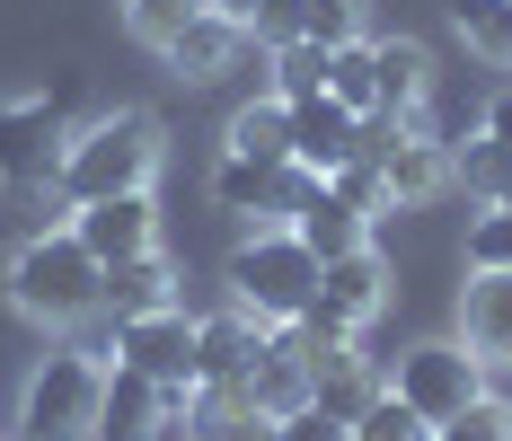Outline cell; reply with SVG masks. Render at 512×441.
Returning <instances> with one entry per match:
<instances>
[{
    "label": "cell",
    "mask_w": 512,
    "mask_h": 441,
    "mask_svg": "<svg viewBox=\"0 0 512 441\" xmlns=\"http://www.w3.org/2000/svg\"><path fill=\"white\" fill-rule=\"evenodd\" d=\"M159 159H168V124H159L151 106H106V115H89V124L62 142L53 195H62V212L106 203V195H151Z\"/></svg>",
    "instance_id": "cell-1"
},
{
    "label": "cell",
    "mask_w": 512,
    "mask_h": 441,
    "mask_svg": "<svg viewBox=\"0 0 512 441\" xmlns=\"http://www.w3.org/2000/svg\"><path fill=\"white\" fill-rule=\"evenodd\" d=\"M9 300H18V318H36V327H80L89 309H106V265L80 247L71 221H62V230H36V239L9 256Z\"/></svg>",
    "instance_id": "cell-2"
},
{
    "label": "cell",
    "mask_w": 512,
    "mask_h": 441,
    "mask_svg": "<svg viewBox=\"0 0 512 441\" xmlns=\"http://www.w3.org/2000/svg\"><path fill=\"white\" fill-rule=\"evenodd\" d=\"M230 300L265 318V327H292L309 300H318V256L301 247L292 221H274V230H256V239L230 247Z\"/></svg>",
    "instance_id": "cell-3"
},
{
    "label": "cell",
    "mask_w": 512,
    "mask_h": 441,
    "mask_svg": "<svg viewBox=\"0 0 512 441\" xmlns=\"http://www.w3.org/2000/svg\"><path fill=\"white\" fill-rule=\"evenodd\" d=\"M98 397H106V362L62 344L27 371L18 389V441H89L98 433Z\"/></svg>",
    "instance_id": "cell-4"
},
{
    "label": "cell",
    "mask_w": 512,
    "mask_h": 441,
    "mask_svg": "<svg viewBox=\"0 0 512 441\" xmlns=\"http://www.w3.org/2000/svg\"><path fill=\"white\" fill-rule=\"evenodd\" d=\"M389 389L407 397L424 424H451V415H468L477 397H486V353H468V344H407L398 353V371H389Z\"/></svg>",
    "instance_id": "cell-5"
},
{
    "label": "cell",
    "mask_w": 512,
    "mask_h": 441,
    "mask_svg": "<svg viewBox=\"0 0 512 441\" xmlns=\"http://www.w3.org/2000/svg\"><path fill=\"white\" fill-rule=\"evenodd\" d=\"M62 89L45 98H0V186L9 195H53V168H62Z\"/></svg>",
    "instance_id": "cell-6"
},
{
    "label": "cell",
    "mask_w": 512,
    "mask_h": 441,
    "mask_svg": "<svg viewBox=\"0 0 512 441\" xmlns=\"http://www.w3.org/2000/svg\"><path fill=\"white\" fill-rule=\"evenodd\" d=\"M115 362H133L142 380L195 406V318L186 309H151V318H115Z\"/></svg>",
    "instance_id": "cell-7"
},
{
    "label": "cell",
    "mask_w": 512,
    "mask_h": 441,
    "mask_svg": "<svg viewBox=\"0 0 512 441\" xmlns=\"http://www.w3.org/2000/svg\"><path fill=\"white\" fill-rule=\"evenodd\" d=\"M362 142H371V168H380L389 203H433L451 186V142H433V133H407L389 115H362Z\"/></svg>",
    "instance_id": "cell-8"
},
{
    "label": "cell",
    "mask_w": 512,
    "mask_h": 441,
    "mask_svg": "<svg viewBox=\"0 0 512 441\" xmlns=\"http://www.w3.org/2000/svg\"><path fill=\"white\" fill-rule=\"evenodd\" d=\"M186 415V397H168L159 380H142L133 362H106V397H98V433L89 441H159Z\"/></svg>",
    "instance_id": "cell-9"
},
{
    "label": "cell",
    "mask_w": 512,
    "mask_h": 441,
    "mask_svg": "<svg viewBox=\"0 0 512 441\" xmlns=\"http://www.w3.org/2000/svg\"><path fill=\"white\" fill-rule=\"evenodd\" d=\"M256 353H265V318H248L239 300H230V309H212V318H195V389L239 397V380H248Z\"/></svg>",
    "instance_id": "cell-10"
},
{
    "label": "cell",
    "mask_w": 512,
    "mask_h": 441,
    "mask_svg": "<svg viewBox=\"0 0 512 441\" xmlns=\"http://www.w3.org/2000/svg\"><path fill=\"white\" fill-rule=\"evenodd\" d=\"M345 159H371V142H362V115L354 106H336L327 89L318 98L292 106V168H309V177H336Z\"/></svg>",
    "instance_id": "cell-11"
},
{
    "label": "cell",
    "mask_w": 512,
    "mask_h": 441,
    "mask_svg": "<svg viewBox=\"0 0 512 441\" xmlns=\"http://www.w3.org/2000/svg\"><path fill=\"white\" fill-rule=\"evenodd\" d=\"M71 230H80V247L98 265H124V256H151L159 247V203L151 195H106V203H80Z\"/></svg>",
    "instance_id": "cell-12"
},
{
    "label": "cell",
    "mask_w": 512,
    "mask_h": 441,
    "mask_svg": "<svg viewBox=\"0 0 512 441\" xmlns=\"http://www.w3.org/2000/svg\"><path fill=\"white\" fill-rule=\"evenodd\" d=\"M309 309H327L336 327H371V318L389 309V265H380V247H345V256H327Z\"/></svg>",
    "instance_id": "cell-13"
},
{
    "label": "cell",
    "mask_w": 512,
    "mask_h": 441,
    "mask_svg": "<svg viewBox=\"0 0 512 441\" xmlns=\"http://www.w3.org/2000/svg\"><path fill=\"white\" fill-rule=\"evenodd\" d=\"M292 230H301V247L327 265V256H345V247H371V212H362L345 186H327V177H318V186H309V203L292 212Z\"/></svg>",
    "instance_id": "cell-14"
},
{
    "label": "cell",
    "mask_w": 512,
    "mask_h": 441,
    "mask_svg": "<svg viewBox=\"0 0 512 441\" xmlns=\"http://www.w3.org/2000/svg\"><path fill=\"white\" fill-rule=\"evenodd\" d=\"M460 344L486 362H512V274H468L460 292Z\"/></svg>",
    "instance_id": "cell-15"
},
{
    "label": "cell",
    "mask_w": 512,
    "mask_h": 441,
    "mask_svg": "<svg viewBox=\"0 0 512 441\" xmlns=\"http://www.w3.org/2000/svg\"><path fill=\"white\" fill-rule=\"evenodd\" d=\"M371 53H380V106H371V115H389V124L424 115V89H433V53L415 45V36H371Z\"/></svg>",
    "instance_id": "cell-16"
},
{
    "label": "cell",
    "mask_w": 512,
    "mask_h": 441,
    "mask_svg": "<svg viewBox=\"0 0 512 441\" xmlns=\"http://www.w3.org/2000/svg\"><path fill=\"white\" fill-rule=\"evenodd\" d=\"M239 45H248V27H230V18H212V9H195V18H186V27L168 36V53H159V62H168L177 80H221Z\"/></svg>",
    "instance_id": "cell-17"
},
{
    "label": "cell",
    "mask_w": 512,
    "mask_h": 441,
    "mask_svg": "<svg viewBox=\"0 0 512 441\" xmlns=\"http://www.w3.org/2000/svg\"><path fill=\"white\" fill-rule=\"evenodd\" d=\"M309 397V362L292 353V344H274V327H265V353L248 362V380H239V406H256V415H292Z\"/></svg>",
    "instance_id": "cell-18"
},
{
    "label": "cell",
    "mask_w": 512,
    "mask_h": 441,
    "mask_svg": "<svg viewBox=\"0 0 512 441\" xmlns=\"http://www.w3.org/2000/svg\"><path fill=\"white\" fill-rule=\"evenodd\" d=\"M106 309L115 318H151V309H177V265L168 256H124V265H106Z\"/></svg>",
    "instance_id": "cell-19"
},
{
    "label": "cell",
    "mask_w": 512,
    "mask_h": 441,
    "mask_svg": "<svg viewBox=\"0 0 512 441\" xmlns=\"http://www.w3.org/2000/svg\"><path fill=\"white\" fill-rule=\"evenodd\" d=\"M221 150H239V159H265V168H283V159H292V106H283V98L239 106V115H230V142H221Z\"/></svg>",
    "instance_id": "cell-20"
},
{
    "label": "cell",
    "mask_w": 512,
    "mask_h": 441,
    "mask_svg": "<svg viewBox=\"0 0 512 441\" xmlns=\"http://www.w3.org/2000/svg\"><path fill=\"white\" fill-rule=\"evenodd\" d=\"M327 98L354 106V115H371V106H380V53H371V36H354V45L327 53Z\"/></svg>",
    "instance_id": "cell-21"
},
{
    "label": "cell",
    "mask_w": 512,
    "mask_h": 441,
    "mask_svg": "<svg viewBox=\"0 0 512 441\" xmlns=\"http://www.w3.org/2000/svg\"><path fill=\"white\" fill-rule=\"evenodd\" d=\"M451 186H460L468 203H495V195L512 186V150L486 142V133H468V142L451 150Z\"/></svg>",
    "instance_id": "cell-22"
},
{
    "label": "cell",
    "mask_w": 512,
    "mask_h": 441,
    "mask_svg": "<svg viewBox=\"0 0 512 441\" xmlns=\"http://www.w3.org/2000/svg\"><path fill=\"white\" fill-rule=\"evenodd\" d=\"M451 27H460L486 62H512V0H451Z\"/></svg>",
    "instance_id": "cell-23"
},
{
    "label": "cell",
    "mask_w": 512,
    "mask_h": 441,
    "mask_svg": "<svg viewBox=\"0 0 512 441\" xmlns=\"http://www.w3.org/2000/svg\"><path fill=\"white\" fill-rule=\"evenodd\" d=\"M354 441H433V424H424V415H415L407 397H398L389 380H380V397H371V406L354 415Z\"/></svg>",
    "instance_id": "cell-24"
},
{
    "label": "cell",
    "mask_w": 512,
    "mask_h": 441,
    "mask_svg": "<svg viewBox=\"0 0 512 441\" xmlns=\"http://www.w3.org/2000/svg\"><path fill=\"white\" fill-rule=\"evenodd\" d=\"M468 274H512V212L504 203H477V221H468Z\"/></svg>",
    "instance_id": "cell-25"
},
{
    "label": "cell",
    "mask_w": 512,
    "mask_h": 441,
    "mask_svg": "<svg viewBox=\"0 0 512 441\" xmlns=\"http://www.w3.org/2000/svg\"><path fill=\"white\" fill-rule=\"evenodd\" d=\"M354 36H362V0H301V45L336 53V45H354Z\"/></svg>",
    "instance_id": "cell-26"
},
{
    "label": "cell",
    "mask_w": 512,
    "mask_h": 441,
    "mask_svg": "<svg viewBox=\"0 0 512 441\" xmlns=\"http://www.w3.org/2000/svg\"><path fill=\"white\" fill-rule=\"evenodd\" d=\"M318 89H327V53H318V45H283V53H274V98H283V106L318 98Z\"/></svg>",
    "instance_id": "cell-27"
},
{
    "label": "cell",
    "mask_w": 512,
    "mask_h": 441,
    "mask_svg": "<svg viewBox=\"0 0 512 441\" xmlns=\"http://www.w3.org/2000/svg\"><path fill=\"white\" fill-rule=\"evenodd\" d=\"M195 9H204V0H124V27H133L151 53H168V36H177Z\"/></svg>",
    "instance_id": "cell-28"
},
{
    "label": "cell",
    "mask_w": 512,
    "mask_h": 441,
    "mask_svg": "<svg viewBox=\"0 0 512 441\" xmlns=\"http://www.w3.org/2000/svg\"><path fill=\"white\" fill-rule=\"evenodd\" d=\"M274 441H354V424H345L336 406H318V397H301L292 415H274Z\"/></svg>",
    "instance_id": "cell-29"
},
{
    "label": "cell",
    "mask_w": 512,
    "mask_h": 441,
    "mask_svg": "<svg viewBox=\"0 0 512 441\" xmlns=\"http://www.w3.org/2000/svg\"><path fill=\"white\" fill-rule=\"evenodd\" d=\"M433 441H512V406H504V397H477L468 415L433 424Z\"/></svg>",
    "instance_id": "cell-30"
},
{
    "label": "cell",
    "mask_w": 512,
    "mask_h": 441,
    "mask_svg": "<svg viewBox=\"0 0 512 441\" xmlns=\"http://www.w3.org/2000/svg\"><path fill=\"white\" fill-rule=\"evenodd\" d=\"M327 186H345V195H354L362 212H371V221H380V212H389V186H380V168H371V159H345V168H336V177H327Z\"/></svg>",
    "instance_id": "cell-31"
},
{
    "label": "cell",
    "mask_w": 512,
    "mask_h": 441,
    "mask_svg": "<svg viewBox=\"0 0 512 441\" xmlns=\"http://www.w3.org/2000/svg\"><path fill=\"white\" fill-rule=\"evenodd\" d=\"M212 441H274V415H256V406H230V415L212 424Z\"/></svg>",
    "instance_id": "cell-32"
},
{
    "label": "cell",
    "mask_w": 512,
    "mask_h": 441,
    "mask_svg": "<svg viewBox=\"0 0 512 441\" xmlns=\"http://www.w3.org/2000/svg\"><path fill=\"white\" fill-rule=\"evenodd\" d=\"M477 133L512 150V89H504V98H486V115H477Z\"/></svg>",
    "instance_id": "cell-33"
},
{
    "label": "cell",
    "mask_w": 512,
    "mask_h": 441,
    "mask_svg": "<svg viewBox=\"0 0 512 441\" xmlns=\"http://www.w3.org/2000/svg\"><path fill=\"white\" fill-rule=\"evenodd\" d=\"M212 18H230V27H256V18H265V0H204Z\"/></svg>",
    "instance_id": "cell-34"
},
{
    "label": "cell",
    "mask_w": 512,
    "mask_h": 441,
    "mask_svg": "<svg viewBox=\"0 0 512 441\" xmlns=\"http://www.w3.org/2000/svg\"><path fill=\"white\" fill-rule=\"evenodd\" d=\"M495 203H504V212H512V186H504V195H495Z\"/></svg>",
    "instance_id": "cell-35"
},
{
    "label": "cell",
    "mask_w": 512,
    "mask_h": 441,
    "mask_svg": "<svg viewBox=\"0 0 512 441\" xmlns=\"http://www.w3.org/2000/svg\"><path fill=\"white\" fill-rule=\"evenodd\" d=\"M9 441H18V433H9Z\"/></svg>",
    "instance_id": "cell-36"
}]
</instances>
